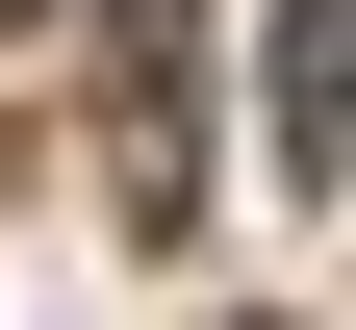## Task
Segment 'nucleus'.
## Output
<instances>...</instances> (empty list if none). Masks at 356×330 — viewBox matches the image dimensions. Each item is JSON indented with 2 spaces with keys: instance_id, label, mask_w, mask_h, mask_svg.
Returning <instances> with one entry per match:
<instances>
[{
  "instance_id": "obj_1",
  "label": "nucleus",
  "mask_w": 356,
  "mask_h": 330,
  "mask_svg": "<svg viewBox=\"0 0 356 330\" xmlns=\"http://www.w3.org/2000/svg\"><path fill=\"white\" fill-rule=\"evenodd\" d=\"M331 26H356V0H254V127H280L305 229H331V178H356V76H331Z\"/></svg>"
},
{
  "instance_id": "obj_2",
  "label": "nucleus",
  "mask_w": 356,
  "mask_h": 330,
  "mask_svg": "<svg viewBox=\"0 0 356 330\" xmlns=\"http://www.w3.org/2000/svg\"><path fill=\"white\" fill-rule=\"evenodd\" d=\"M102 153H127V229L204 204V153H178V0H127V51H102Z\"/></svg>"
}]
</instances>
